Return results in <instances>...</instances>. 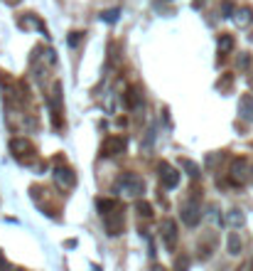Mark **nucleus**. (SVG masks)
<instances>
[{
	"label": "nucleus",
	"mask_w": 253,
	"mask_h": 271,
	"mask_svg": "<svg viewBox=\"0 0 253 271\" xmlns=\"http://www.w3.org/2000/svg\"><path fill=\"white\" fill-rule=\"evenodd\" d=\"M101 217H103V227H106V234H108V237L123 234L126 217H123V210H121V207H116V210H111V212H106V214H101Z\"/></svg>",
	"instance_id": "obj_4"
},
{
	"label": "nucleus",
	"mask_w": 253,
	"mask_h": 271,
	"mask_svg": "<svg viewBox=\"0 0 253 271\" xmlns=\"http://www.w3.org/2000/svg\"><path fill=\"white\" fill-rule=\"evenodd\" d=\"M224 219H226V224H228V227H233V229H241V227L246 224V214H243V210H238V207L228 210Z\"/></svg>",
	"instance_id": "obj_16"
},
{
	"label": "nucleus",
	"mask_w": 253,
	"mask_h": 271,
	"mask_svg": "<svg viewBox=\"0 0 253 271\" xmlns=\"http://www.w3.org/2000/svg\"><path fill=\"white\" fill-rule=\"evenodd\" d=\"M182 222L187 227H197L202 222V205L194 197H189V200L182 202Z\"/></svg>",
	"instance_id": "obj_6"
},
{
	"label": "nucleus",
	"mask_w": 253,
	"mask_h": 271,
	"mask_svg": "<svg viewBox=\"0 0 253 271\" xmlns=\"http://www.w3.org/2000/svg\"><path fill=\"white\" fill-rule=\"evenodd\" d=\"M248 84H251V89H253V74H248Z\"/></svg>",
	"instance_id": "obj_32"
},
{
	"label": "nucleus",
	"mask_w": 253,
	"mask_h": 271,
	"mask_svg": "<svg viewBox=\"0 0 253 271\" xmlns=\"http://www.w3.org/2000/svg\"><path fill=\"white\" fill-rule=\"evenodd\" d=\"M52 178H54L57 190H62V192H69V190L76 187V175H74V170L67 168V165H57L54 173H52Z\"/></svg>",
	"instance_id": "obj_3"
},
{
	"label": "nucleus",
	"mask_w": 253,
	"mask_h": 271,
	"mask_svg": "<svg viewBox=\"0 0 253 271\" xmlns=\"http://www.w3.org/2000/svg\"><path fill=\"white\" fill-rule=\"evenodd\" d=\"M47 106H50V114H52V126L57 131L64 128V119H62V82L52 84V91L47 96Z\"/></svg>",
	"instance_id": "obj_2"
},
{
	"label": "nucleus",
	"mask_w": 253,
	"mask_h": 271,
	"mask_svg": "<svg viewBox=\"0 0 253 271\" xmlns=\"http://www.w3.org/2000/svg\"><path fill=\"white\" fill-rule=\"evenodd\" d=\"M123 104H126V109H140V104H143V91H140V87L138 84H130L128 89H126V94H123Z\"/></svg>",
	"instance_id": "obj_11"
},
{
	"label": "nucleus",
	"mask_w": 253,
	"mask_h": 271,
	"mask_svg": "<svg viewBox=\"0 0 253 271\" xmlns=\"http://www.w3.org/2000/svg\"><path fill=\"white\" fill-rule=\"evenodd\" d=\"M118 15H121V8H111V10H103L99 18L103 20V23H108V25H113V23H118Z\"/></svg>",
	"instance_id": "obj_22"
},
{
	"label": "nucleus",
	"mask_w": 253,
	"mask_h": 271,
	"mask_svg": "<svg viewBox=\"0 0 253 271\" xmlns=\"http://www.w3.org/2000/svg\"><path fill=\"white\" fill-rule=\"evenodd\" d=\"M18 25H20L23 30H32V28H37L40 32L50 35V32H47V25H45V23H42L37 15H25V18H20V23H18Z\"/></svg>",
	"instance_id": "obj_15"
},
{
	"label": "nucleus",
	"mask_w": 253,
	"mask_h": 271,
	"mask_svg": "<svg viewBox=\"0 0 253 271\" xmlns=\"http://www.w3.org/2000/svg\"><path fill=\"white\" fill-rule=\"evenodd\" d=\"M160 237H162V244L167 251H175L177 249V222L175 219H162L160 224Z\"/></svg>",
	"instance_id": "obj_7"
},
{
	"label": "nucleus",
	"mask_w": 253,
	"mask_h": 271,
	"mask_svg": "<svg viewBox=\"0 0 253 271\" xmlns=\"http://www.w3.org/2000/svg\"><path fill=\"white\" fill-rule=\"evenodd\" d=\"M221 13H224V18H233V13H236L233 3H228V0H224V3H221Z\"/></svg>",
	"instance_id": "obj_28"
},
{
	"label": "nucleus",
	"mask_w": 253,
	"mask_h": 271,
	"mask_svg": "<svg viewBox=\"0 0 253 271\" xmlns=\"http://www.w3.org/2000/svg\"><path fill=\"white\" fill-rule=\"evenodd\" d=\"M10 153L15 155V160H20V163H30L32 158H35V146L27 141V138H13L10 141Z\"/></svg>",
	"instance_id": "obj_5"
},
{
	"label": "nucleus",
	"mask_w": 253,
	"mask_h": 271,
	"mask_svg": "<svg viewBox=\"0 0 253 271\" xmlns=\"http://www.w3.org/2000/svg\"><path fill=\"white\" fill-rule=\"evenodd\" d=\"M231 87H233V74H231V72L221 74V79L216 82V89H219L221 94H226V91H231Z\"/></svg>",
	"instance_id": "obj_20"
},
{
	"label": "nucleus",
	"mask_w": 253,
	"mask_h": 271,
	"mask_svg": "<svg viewBox=\"0 0 253 271\" xmlns=\"http://www.w3.org/2000/svg\"><path fill=\"white\" fill-rule=\"evenodd\" d=\"M113 192L123 195V197H140L145 192V180L135 173H123L116 185H113Z\"/></svg>",
	"instance_id": "obj_1"
},
{
	"label": "nucleus",
	"mask_w": 253,
	"mask_h": 271,
	"mask_svg": "<svg viewBox=\"0 0 253 271\" xmlns=\"http://www.w3.org/2000/svg\"><path fill=\"white\" fill-rule=\"evenodd\" d=\"M5 266V261H3V256H0V269H3Z\"/></svg>",
	"instance_id": "obj_33"
},
{
	"label": "nucleus",
	"mask_w": 253,
	"mask_h": 271,
	"mask_svg": "<svg viewBox=\"0 0 253 271\" xmlns=\"http://www.w3.org/2000/svg\"><path fill=\"white\" fill-rule=\"evenodd\" d=\"M192 5H194V8H199V5H204V0H194Z\"/></svg>",
	"instance_id": "obj_31"
},
{
	"label": "nucleus",
	"mask_w": 253,
	"mask_h": 271,
	"mask_svg": "<svg viewBox=\"0 0 253 271\" xmlns=\"http://www.w3.org/2000/svg\"><path fill=\"white\" fill-rule=\"evenodd\" d=\"M101 104H103V111H106V114H116V111H118V94H116V91H106Z\"/></svg>",
	"instance_id": "obj_18"
},
{
	"label": "nucleus",
	"mask_w": 253,
	"mask_h": 271,
	"mask_svg": "<svg viewBox=\"0 0 253 271\" xmlns=\"http://www.w3.org/2000/svg\"><path fill=\"white\" fill-rule=\"evenodd\" d=\"M231 20L236 23V28H248V25L253 23V8H251V5L236 8V13H233V18H231Z\"/></svg>",
	"instance_id": "obj_12"
},
{
	"label": "nucleus",
	"mask_w": 253,
	"mask_h": 271,
	"mask_svg": "<svg viewBox=\"0 0 253 271\" xmlns=\"http://www.w3.org/2000/svg\"><path fill=\"white\" fill-rule=\"evenodd\" d=\"M126 146H128V141L123 136H108L101 143V155L103 158H116V155H121L126 151Z\"/></svg>",
	"instance_id": "obj_8"
},
{
	"label": "nucleus",
	"mask_w": 253,
	"mask_h": 271,
	"mask_svg": "<svg viewBox=\"0 0 253 271\" xmlns=\"http://www.w3.org/2000/svg\"><path fill=\"white\" fill-rule=\"evenodd\" d=\"M236 64H238V69H248L251 67V55L248 52H241V57L236 60Z\"/></svg>",
	"instance_id": "obj_27"
},
{
	"label": "nucleus",
	"mask_w": 253,
	"mask_h": 271,
	"mask_svg": "<svg viewBox=\"0 0 253 271\" xmlns=\"http://www.w3.org/2000/svg\"><path fill=\"white\" fill-rule=\"evenodd\" d=\"M228 180L233 185H243L248 180V160L246 158H233L228 168Z\"/></svg>",
	"instance_id": "obj_9"
},
{
	"label": "nucleus",
	"mask_w": 253,
	"mask_h": 271,
	"mask_svg": "<svg viewBox=\"0 0 253 271\" xmlns=\"http://www.w3.org/2000/svg\"><path fill=\"white\" fill-rule=\"evenodd\" d=\"M216 47H219V57L224 60L226 55H231V50L236 47V42H233V35H228V32H221L219 35V40H216Z\"/></svg>",
	"instance_id": "obj_14"
},
{
	"label": "nucleus",
	"mask_w": 253,
	"mask_h": 271,
	"mask_svg": "<svg viewBox=\"0 0 253 271\" xmlns=\"http://www.w3.org/2000/svg\"><path fill=\"white\" fill-rule=\"evenodd\" d=\"M116 207H121L118 200H111V197H99V200H96V210H99L101 214H106V212H111V210H116Z\"/></svg>",
	"instance_id": "obj_19"
},
{
	"label": "nucleus",
	"mask_w": 253,
	"mask_h": 271,
	"mask_svg": "<svg viewBox=\"0 0 253 271\" xmlns=\"http://www.w3.org/2000/svg\"><path fill=\"white\" fill-rule=\"evenodd\" d=\"M175 269H189V256H177L175 259Z\"/></svg>",
	"instance_id": "obj_29"
},
{
	"label": "nucleus",
	"mask_w": 253,
	"mask_h": 271,
	"mask_svg": "<svg viewBox=\"0 0 253 271\" xmlns=\"http://www.w3.org/2000/svg\"><path fill=\"white\" fill-rule=\"evenodd\" d=\"M182 168L187 170V175H189V178H199V173H202V168H199L194 160H189V158H184V160H182Z\"/></svg>",
	"instance_id": "obj_23"
},
{
	"label": "nucleus",
	"mask_w": 253,
	"mask_h": 271,
	"mask_svg": "<svg viewBox=\"0 0 253 271\" xmlns=\"http://www.w3.org/2000/svg\"><path fill=\"white\" fill-rule=\"evenodd\" d=\"M8 5H20V0H5Z\"/></svg>",
	"instance_id": "obj_30"
},
{
	"label": "nucleus",
	"mask_w": 253,
	"mask_h": 271,
	"mask_svg": "<svg viewBox=\"0 0 253 271\" xmlns=\"http://www.w3.org/2000/svg\"><path fill=\"white\" fill-rule=\"evenodd\" d=\"M238 116L246 123H253V96L251 94H243L241 96V101H238Z\"/></svg>",
	"instance_id": "obj_13"
},
{
	"label": "nucleus",
	"mask_w": 253,
	"mask_h": 271,
	"mask_svg": "<svg viewBox=\"0 0 253 271\" xmlns=\"http://www.w3.org/2000/svg\"><path fill=\"white\" fill-rule=\"evenodd\" d=\"M81 40H84V32H79V30H74V32H69V37H67V42H69V47H79V45H81Z\"/></svg>",
	"instance_id": "obj_25"
},
{
	"label": "nucleus",
	"mask_w": 253,
	"mask_h": 271,
	"mask_svg": "<svg viewBox=\"0 0 253 271\" xmlns=\"http://www.w3.org/2000/svg\"><path fill=\"white\" fill-rule=\"evenodd\" d=\"M108 62H111V64H118V45H116V42L108 45Z\"/></svg>",
	"instance_id": "obj_26"
},
{
	"label": "nucleus",
	"mask_w": 253,
	"mask_h": 271,
	"mask_svg": "<svg viewBox=\"0 0 253 271\" xmlns=\"http://www.w3.org/2000/svg\"><path fill=\"white\" fill-rule=\"evenodd\" d=\"M135 212H138L143 219H150V217H152V205L145 202V200H138V202H135Z\"/></svg>",
	"instance_id": "obj_21"
},
{
	"label": "nucleus",
	"mask_w": 253,
	"mask_h": 271,
	"mask_svg": "<svg viewBox=\"0 0 253 271\" xmlns=\"http://www.w3.org/2000/svg\"><path fill=\"white\" fill-rule=\"evenodd\" d=\"M160 185L165 190H175L179 185V173L170 163H160Z\"/></svg>",
	"instance_id": "obj_10"
},
{
	"label": "nucleus",
	"mask_w": 253,
	"mask_h": 271,
	"mask_svg": "<svg viewBox=\"0 0 253 271\" xmlns=\"http://www.w3.org/2000/svg\"><path fill=\"white\" fill-rule=\"evenodd\" d=\"M206 217H209L214 224H226V219H221V214H219V205H209V212H206Z\"/></svg>",
	"instance_id": "obj_24"
},
{
	"label": "nucleus",
	"mask_w": 253,
	"mask_h": 271,
	"mask_svg": "<svg viewBox=\"0 0 253 271\" xmlns=\"http://www.w3.org/2000/svg\"><path fill=\"white\" fill-rule=\"evenodd\" d=\"M226 249H228V254H231V256H238V254H241V249H243V241H241L238 232H231V234L226 237Z\"/></svg>",
	"instance_id": "obj_17"
}]
</instances>
